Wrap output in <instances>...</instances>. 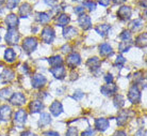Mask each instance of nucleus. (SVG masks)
<instances>
[{
    "label": "nucleus",
    "instance_id": "obj_1",
    "mask_svg": "<svg viewBox=\"0 0 147 136\" xmlns=\"http://www.w3.org/2000/svg\"><path fill=\"white\" fill-rule=\"evenodd\" d=\"M128 100L133 104L140 103L141 101V91L138 88V85H132L128 91Z\"/></svg>",
    "mask_w": 147,
    "mask_h": 136
},
{
    "label": "nucleus",
    "instance_id": "obj_2",
    "mask_svg": "<svg viewBox=\"0 0 147 136\" xmlns=\"http://www.w3.org/2000/svg\"><path fill=\"white\" fill-rule=\"evenodd\" d=\"M40 39L43 42L47 43V44L52 43V41L55 40V30L52 29L50 26H46L44 29L42 30Z\"/></svg>",
    "mask_w": 147,
    "mask_h": 136
},
{
    "label": "nucleus",
    "instance_id": "obj_3",
    "mask_svg": "<svg viewBox=\"0 0 147 136\" xmlns=\"http://www.w3.org/2000/svg\"><path fill=\"white\" fill-rule=\"evenodd\" d=\"M37 46V40L33 37H28L22 41V48L26 51L28 54L32 53Z\"/></svg>",
    "mask_w": 147,
    "mask_h": 136
},
{
    "label": "nucleus",
    "instance_id": "obj_4",
    "mask_svg": "<svg viewBox=\"0 0 147 136\" xmlns=\"http://www.w3.org/2000/svg\"><path fill=\"white\" fill-rule=\"evenodd\" d=\"M19 41V33L16 29H9L5 34V42L9 45L17 44Z\"/></svg>",
    "mask_w": 147,
    "mask_h": 136
},
{
    "label": "nucleus",
    "instance_id": "obj_5",
    "mask_svg": "<svg viewBox=\"0 0 147 136\" xmlns=\"http://www.w3.org/2000/svg\"><path fill=\"white\" fill-rule=\"evenodd\" d=\"M81 62V57L78 53H71L66 57V64L70 69H75Z\"/></svg>",
    "mask_w": 147,
    "mask_h": 136
},
{
    "label": "nucleus",
    "instance_id": "obj_6",
    "mask_svg": "<svg viewBox=\"0 0 147 136\" xmlns=\"http://www.w3.org/2000/svg\"><path fill=\"white\" fill-rule=\"evenodd\" d=\"M9 100H10L12 105H15V106H22V105L26 103V96H24L22 92H15V93H13Z\"/></svg>",
    "mask_w": 147,
    "mask_h": 136
},
{
    "label": "nucleus",
    "instance_id": "obj_7",
    "mask_svg": "<svg viewBox=\"0 0 147 136\" xmlns=\"http://www.w3.org/2000/svg\"><path fill=\"white\" fill-rule=\"evenodd\" d=\"M46 83H47V79L42 74H35L33 77H32V87L34 89L43 88L45 85H46Z\"/></svg>",
    "mask_w": 147,
    "mask_h": 136
},
{
    "label": "nucleus",
    "instance_id": "obj_8",
    "mask_svg": "<svg viewBox=\"0 0 147 136\" xmlns=\"http://www.w3.org/2000/svg\"><path fill=\"white\" fill-rule=\"evenodd\" d=\"M78 23H79V25H80L81 28L84 30H88L92 27V21H91V17H90L88 15H85L84 13L79 16Z\"/></svg>",
    "mask_w": 147,
    "mask_h": 136
},
{
    "label": "nucleus",
    "instance_id": "obj_9",
    "mask_svg": "<svg viewBox=\"0 0 147 136\" xmlns=\"http://www.w3.org/2000/svg\"><path fill=\"white\" fill-rule=\"evenodd\" d=\"M117 17L121 18V21H128L131 17V9H130V7L123 5V7L119 8L117 11Z\"/></svg>",
    "mask_w": 147,
    "mask_h": 136
},
{
    "label": "nucleus",
    "instance_id": "obj_10",
    "mask_svg": "<svg viewBox=\"0 0 147 136\" xmlns=\"http://www.w3.org/2000/svg\"><path fill=\"white\" fill-rule=\"evenodd\" d=\"M12 116V109L9 105H2L0 106V120L2 121H9Z\"/></svg>",
    "mask_w": 147,
    "mask_h": 136
},
{
    "label": "nucleus",
    "instance_id": "obj_11",
    "mask_svg": "<svg viewBox=\"0 0 147 136\" xmlns=\"http://www.w3.org/2000/svg\"><path fill=\"white\" fill-rule=\"evenodd\" d=\"M116 91H117V86L114 85L113 83L103 85V86H101V88H100V92L102 93L103 96H112Z\"/></svg>",
    "mask_w": 147,
    "mask_h": 136
},
{
    "label": "nucleus",
    "instance_id": "obj_12",
    "mask_svg": "<svg viewBox=\"0 0 147 136\" xmlns=\"http://www.w3.org/2000/svg\"><path fill=\"white\" fill-rule=\"evenodd\" d=\"M49 72H50L55 78H59V79H63L64 76H65V74H66L65 68L63 66H53L51 69H49Z\"/></svg>",
    "mask_w": 147,
    "mask_h": 136
},
{
    "label": "nucleus",
    "instance_id": "obj_13",
    "mask_svg": "<svg viewBox=\"0 0 147 136\" xmlns=\"http://www.w3.org/2000/svg\"><path fill=\"white\" fill-rule=\"evenodd\" d=\"M49 110H50V113H51L55 117H58L60 115L63 113V105L61 102L59 101H55V102H52V104L50 105L49 107Z\"/></svg>",
    "mask_w": 147,
    "mask_h": 136
},
{
    "label": "nucleus",
    "instance_id": "obj_14",
    "mask_svg": "<svg viewBox=\"0 0 147 136\" xmlns=\"http://www.w3.org/2000/svg\"><path fill=\"white\" fill-rule=\"evenodd\" d=\"M18 17L15 14H9L5 17V24L9 29H15L16 27L18 26Z\"/></svg>",
    "mask_w": 147,
    "mask_h": 136
},
{
    "label": "nucleus",
    "instance_id": "obj_15",
    "mask_svg": "<svg viewBox=\"0 0 147 136\" xmlns=\"http://www.w3.org/2000/svg\"><path fill=\"white\" fill-rule=\"evenodd\" d=\"M95 128L100 132H105L109 128V120L106 118H98L95 120Z\"/></svg>",
    "mask_w": 147,
    "mask_h": 136
},
{
    "label": "nucleus",
    "instance_id": "obj_16",
    "mask_svg": "<svg viewBox=\"0 0 147 136\" xmlns=\"http://www.w3.org/2000/svg\"><path fill=\"white\" fill-rule=\"evenodd\" d=\"M14 76L15 74L11 69H4L3 72L0 74V79H1L2 83L7 84V83H10L14 78Z\"/></svg>",
    "mask_w": 147,
    "mask_h": 136
},
{
    "label": "nucleus",
    "instance_id": "obj_17",
    "mask_svg": "<svg viewBox=\"0 0 147 136\" xmlns=\"http://www.w3.org/2000/svg\"><path fill=\"white\" fill-rule=\"evenodd\" d=\"M27 120V113L25 109H19L17 110L14 115V121L17 124H24Z\"/></svg>",
    "mask_w": 147,
    "mask_h": 136
},
{
    "label": "nucleus",
    "instance_id": "obj_18",
    "mask_svg": "<svg viewBox=\"0 0 147 136\" xmlns=\"http://www.w3.org/2000/svg\"><path fill=\"white\" fill-rule=\"evenodd\" d=\"M43 107H44V105L42 103V101H40V100H34V101H32L30 103L29 109L32 114H36V113H40V110L43 109Z\"/></svg>",
    "mask_w": 147,
    "mask_h": 136
},
{
    "label": "nucleus",
    "instance_id": "obj_19",
    "mask_svg": "<svg viewBox=\"0 0 147 136\" xmlns=\"http://www.w3.org/2000/svg\"><path fill=\"white\" fill-rule=\"evenodd\" d=\"M99 53H100V55L103 56V57H109V56L113 55L112 47H111V45L108 44V43H101V44L99 45Z\"/></svg>",
    "mask_w": 147,
    "mask_h": 136
},
{
    "label": "nucleus",
    "instance_id": "obj_20",
    "mask_svg": "<svg viewBox=\"0 0 147 136\" xmlns=\"http://www.w3.org/2000/svg\"><path fill=\"white\" fill-rule=\"evenodd\" d=\"M100 64H101V62H100V60L97 57H93V58H90L86 61V66L91 69V70L93 71V72H95V71L99 70L100 68Z\"/></svg>",
    "mask_w": 147,
    "mask_h": 136
},
{
    "label": "nucleus",
    "instance_id": "obj_21",
    "mask_svg": "<svg viewBox=\"0 0 147 136\" xmlns=\"http://www.w3.org/2000/svg\"><path fill=\"white\" fill-rule=\"evenodd\" d=\"M132 115V113H130V110H121L117 117V124L118 125H124L129 119V116Z\"/></svg>",
    "mask_w": 147,
    "mask_h": 136
},
{
    "label": "nucleus",
    "instance_id": "obj_22",
    "mask_svg": "<svg viewBox=\"0 0 147 136\" xmlns=\"http://www.w3.org/2000/svg\"><path fill=\"white\" fill-rule=\"evenodd\" d=\"M69 22H70L69 15L64 14V13L58 15V17H57V25L60 27H66Z\"/></svg>",
    "mask_w": 147,
    "mask_h": 136
},
{
    "label": "nucleus",
    "instance_id": "obj_23",
    "mask_svg": "<svg viewBox=\"0 0 147 136\" xmlns=\"http://www.w3.org/2000/svg\"><path fill=\"white\" fill-rule=\"evenodd\" d=\"M110 29H111V26L108 25V24H100V25L95 27V31L99 36H101V37H106L108 34V32L110 31Z\"/></svg>",
    "mask_w": 147,
    "mask_h": 136
},
{
    "label": "nucleus",
    "instance_id": "obj_24",
    "mask_svg": "<svg viewBox=\"0 0 147 136\" xmlns=\"http://www.w3.org/2000/svg\"><path fill=\"white\" fill-rule=\"evenodd\" d=\"M32 12V9H31V5L29 3H22L19 8V15L20 17H28L30 15V13Z\"/></svg>",
    "mask_w": 147,
    "mask_h": 136
},
{
    "label": "nucleus",
    "instance_id": "obj_25",
    "mask_svg": "<svg viewBox=\"0 0 147 136\" xmlns=\"http://www.w3.org/2000/svg\"><path fill=\"white\" fill-rule=\"evenodd\" d=\"M76 34H77V29L75 27H64V29H63V37L65 38V39H70V38L75 37Z\"/></svg>",
    "mask_w": 147,
    "mask_h": 136
},
{
    "label": "nucleus",
    "instance_id": "obj_26",
    "mask_svg": "<svg viewBox=\"0 0 147 136\" xmlns=\"http://www.w3.org/2000/svg\"><path fill=\"white\" fill-rule=\"evenodd\" d=\"M4 59H5L7 62H10V63L15 61V59H16V54H15L14 49H12V48H7L5 52H4Z\"/></svg>",
    "mask_w": 147,
    "mask_h": 136
},
{
    "label": "nucleus",
    "instance_id": "obj_27",
    "mask_svg": "<svg viewBox=\"0 0 147 136\" xmlns=\"http://www.w3.org/2000/svg\"><path fill=\"white\" fill-rule=\"evenodd\" d=\"M51 122V118H50V115L48 113H43L40 115V121H38V125L40 126H44V125H48Z\"/></svg>",
    "mask_w": 147,
    "mask_h": 136
},
{
    "label": "nucleus",
    "instance_id": "obj_28",
    "mask_svg": "<svg viewBox=\"0 0 147 136\" xmlns=\"http://www.w3.org/2000/svg\"><path fill=\"white\" fill-rule=\"evenodd\" d=\"M51 18V16H49V14L47 13H37L36 14V19L37 23H40V24H47Z\"/></svg>",
    "mask_w": 147,
    "mask_h": 136
},
{
    "label": "nucleus",
    "instance_id": "obj_29",
    "mask_svg": "<svg viewBox=\"0 0 147 136\" xmlns=\"http://www.w3.org/2000/svg\"><path fill=\"white\" fill-rule=\"evenodd\" d=\"M132 46V42L131 41H123L118 44V49L121 53H126L128 52L129 49Z\"/></svg>",
    "mask_w": 147,
    "mask_h": 136
},
{
    "label": "nucleus",
    "instance_id": "obj_30",
    "mask_svg": "<svg viewBox=\"0 0 147 136\" xmlns=\"http://www.w3.org/2000/svg\"><path fill=\"white\" fill-rule=\"evenodd\" d=\"M48 61H49V63H50V66H62L63 59L61 58V56L55 55V56H52V57H50V58L48 59Z\"/></svg>",
    "mask_w": 147,
    "mask_h": 136
},
{
    "label": "nucleus",
    "instance_id": "obj_31",
    "mask_svg": "<svg viewBox=\"0 0 147 136\" xmlns=\"http://www.w3.org/2000/svg\"><path fill=\"white\" fill-rule=\"evenodd\" d=\"M136 45L138 47H141V48H143L146 46V33L145 32L142 33V34H140L139 37L136 38Z\"/></svg>",
    "mask_w": 147,
    "mask_h": 136
},
{
    "label": "nucleus",
    "instance_id": "obj_32",
    "mask_svg": "<svg viewBox=\"0 0 147 136\" xmlns=\"http://www.w3.org/2000/svg\"><path fill=\"white\" fill-rule=\"evenodd\" d=\"M113 102H114V106L116 107V108H121V107L125 105V100H124L121 94H116V96H114Z\"/></svg>",
    "mask_w": 147,
    "mask_h": 136
},
{
    "label": "nucleus",
    "instance_id": "obj_33",
    "mask_svg": "<svg viewBox=\"0 0 147 136\" xmlns=\"http://www.w3.org/2000/svg\"><path fill=\"white\" fill-rule=\"evenodd\" d=\"M83 7L88 8L90 11H95L96 2H94L93 0H84L83 1Z\"/></svg>",
    "mask_w": 147,
    "mask_h": 136
},
{
    "label": "nucleus",
    "instance_id": "obj_34",
    "mask_svg": "<svg viewBox=\"0 0 147 136\" xmlns=\"http://www.w3.org/2000/svg\"><path fill=\"white\" fill-rule=\"evenodd\" d=\"M0 96L4 100L10 99V96H11V89L10 88L1 89V90H0Z\"/></svg>",
    "mask_w": 147,
    "mask_h": 136
},
{
    "label": "nucleus",
    "instance_id": "obj_35",
    "mask_svg": "<svg viewBox=\"0 0 147 136\" xmlns=\"http://www.w3.org/2000/svg\"><path fill=\"white\" fill-rule=\"evenodd\" d=\"M142 26H143V22H142V19H136V21L131 22V24H130V27H131V29L132 30H138Z\"/></svg>",
    "mask_w": 147,
    "mask_h": 136
},
{
    "label": "nucleus",
    "instance_id": "obj_36",
    "mask_svg": "<svg viewBox=\"0 0 147 136\" xmlns=\"http://www.w3.org/2000/svg\"><path fill=\"white\" fill-rule=\"evenodd\" d=\"M119 38H121V40H123V41H130V39H131V33H130L129 30H124V31L119 34Z\"/></svg>",
    "mask_w": 147,
    "mask_h": 136
},
{
    "label": "nucleus",
    "instance_id": "obj_37",
    "mask_svg": "<svg viewBox=\"0 0 147 136\" xmlns=\"http://www.w3.org/2000/svg\"><path fill=\"white\" fill-rule=\"evenodd\" d=\"M126 62V59L125 57H123L121 55H118L117 58H116V60H115V63H114V66H123V64Z\"/></svg>",
    "mask_w": 147,
    "mask_h": 136
},
{
    "label": "nucleus",
    "instance_id": "obj_38",
    "mask_svg": "<svg viewBox=\"0 0 147 136\" xmlns=\"http://www.w3.org/2000/svg\"><path fill=\"white\" fill-rule=\"evenodd\" d=\"M19 0H7V9H14L16 8V5L18 4Z\"/></svg>",
    "mask_w": 147,
    "mask_h": 136
},
{
    "label": "nucleus",
    "instance_id": "obj_39",
    "mask_svg": "<svg viewBox=\"0 0 147 136\" xmlns=\"http://www.w3.org/2000/svg\"><path fill=\"white\" fill-rule=\"evenodd\" d=\"M66 136H78V131L76 128H74V126H70L68 128L66 132Z\"/></svg>",
    "mask_w": 147,
    "mask_h": 136
},
{
    "label": "nucleus",
    "instance_id": "obj_40",
    "mask_svg": "<svg viewBox=\"0 0 147 136\" xmlns=\"http://www.w3.org/2000/svg\"><path fill=\"white\" fill-rule=\"evenodd\" d=\"M83 96H84V93L82 91H80V90H77V91L75 92V94L73 96V99L75 100H81L82 98H83Z\"/></svg>",
    "mask_w": 147,
    "mask_h": 136
},
{
    "label": "nucleus",
    "instance_id": "obj_41",
    "mask_svg": "<svg viewBox=\"0 0 147 136\" xmlns=\"http://www.w3.org/2000/svg\"><path fill=\"white\" fill-rule=\"evenodd\" d=\"M142 75H143L142 72H138V73L134 74V81H136V84L143 81V76H142Z\"/></svg>",
    "mask_w": 147,
    "mask_h": 136
},
{
    "label": "nucleus",
    "instance_id": "obj_42",
    "mask_svg": "<svg viewBox=\"0 0 147 136\" xmlns=\"http://www.w3.org/2000/svg\"><path fill=\"white\" fill-rule=\"evenodd\" d=\"M94 135V130L93 129H88L86 131L81 133V136H93Z\"/></svg>",
    "mask_w": 147,
    "mask_h": 136
},
{
    "label": "nucleus",
    "instance_id": "obj_43",
    "mask_svg": "<svg viewBox=\"0 0 147 136\" xmlns=\"http://www.w3.org/2000/svg\"><path fill=\"white\" fill-rule=\"evenodd\" d=\"M105 81H106L107 84L112 83V81H113V76H112V74H110V73L106 74V76H105Z\"/></svg>",
    "mask_w": 147,
    "mask_h": 136
},
{
    "label": "nucleus",
    "instance_id": "obj_44",
    "mask_svg": "<svg viewBox=\"0 0 147 136\" xmlns=\"http://www.w3.org/2000/svg\"><path fill=\"white\" fill-rule=\"evenodd\" d=\"M44 136H60V134L55 131H47L44 133Z\"/></svg>",
    "mask_w": 147,
    "mask_h": 136
},
{
    "label": "nucleus",
    "instance_id": "obj_45",
    "mask_svg": "<svg viewBox=\"0 0 147 136\" xmlns=\"http://www.w3.org/2000/svg\"><path fill=\"white\" fill-rule=\"evenodd\" d=\"M75 12L77 13V14H83V12H84V8H82V7H77V8H75Z\"/></svg>",
    "mask_w": 147,
    "mask_h": 136
},
{
    "label": "nucleus",
    "instance_id": "obj_46",
    "mask_svg": "<svg viewBox=\"0 0 147 136\" xmlns=\"http://www.w3.org/2000/svg\"><path fill=\"white\" fill-rule=\"evenodd\" d=\"M136 136H146V131L144 129H140L136 133Z\"/></svg>",
    "mask_w": 147,
    "mask_h": 136
},
{
    "label": "nucleus",
    "instance_id": "obj_47",
    "mask_svg": "<svg viewBox=\"0 0 147 136\" xmlns=\"http://www.w3.org/2000/svg\"><path fill=\"white\" fill-rule=\"evenodd\" d=\"M98 2L103 7H108L110 4V0H98Z\"/></svg>",
    "mask_w": 147,
    "mask_h": 136
},
{
    "label": "nucleus",
    "instance_id": "obj_48",
    "mask_svg": "<svg viewBox=\"0 0 147 136\" xmlns=\"http://www.w3.org/2000/svg\"><path fill=\"white\" fill-rule=\"evenodd\" d=\"M69 49H70V47H69V45H64L62 47V52L63 53H68L69 52Z\"/></svg>",
    "mask_w": 147,
    "mask_h": 136
},
{
    "label": "nucleus",
    "instance_id": "obj_49",
    "mask_svg": "<svg viewBox=\"0 0 147 136\" xmlns=\"http://www.w3.org/2000/svg\"><path fill=\"white\" fill-rule=\"evenodd\" d=\"M22 136H35V135H34V134L31 132V131H26V132L22 133Z\"/></svg>",
    "mask_w": 147,
    "mask_h": 136
},
{
    "label": "nucleus",
    "instance_id": "obj_50",
    "mask_svg": "<svg viewBox=\"0 0 147 136\" xmlns=\"http://www.w3.org/2000/svg\"><path fill=\"white\" fill-rule=\"evenodd\" d=\"M116 136H127V133H126L125 131H118V132L116 133Z\"/></svg>",
    "mask_w": 147,
    "mask_h": 136
},
{
    "label": "nucleus",
    "instance_id": "obj_51",
    "mask_svg": "<svg viewBox=\"0 0 147 136\" xmlns=\"http://www.w3.org/2000/svg\"><path fill=\"white\" fill-rule=\"evenodd\" d=\"M126 0H113V2L115 4H121V3H124Z\"/></svg>",
    "mask_w": 147,
    "mask_h": 136
},
{
    "label": "nucleus",
    "instance_id": "obj_52",
    "mask_svg": "<svg viewBox=\"0 0 147 136\" xmlns=\"http://www.w3.org/2000/svg\"><path fill=\"white\" fill-rule=\"evenodd\" d=\"M141 5L143 8H146V0H141Z\"/></svg>",
    "mask_w": 147,
    "mask_h": 136
},
{
    "label": "nucleus",
    "instance_id": "obj_53",
    "mask_svg": "<svg viewBox=\"0 0 147 136\" xmlns=\"http://www.w3.org/2000/svg\"><path fill=\"white\" fill-rule=\"evenodd\" d=\"M4 2H5V0H0V5L2 3H4Z\"/></svg>",
    "mask_w": 147,
    "mask_h": 136
},
{
    "label": "nucleus",
    "instance_id": "obj_54",
    "mask_svg": "<svg viewBox=\"0 0 147 136\" xmlns=\"http://www.w3.org/2000/svg\"><path fill=\"white\" fill-rule=\"evenodd\" d=\"M74 1H79V0H74Z\"/></svg>",
    "mask_w": 147,
    "mask_h": 136
},
{
    "label": "nucleus",
    "instance_id": "obj_55",
    "mask_svg": "<svg viewBox=\"0 0 147 136\" xmlns=\"http://www.w3.org/2000/svg\"><path fill=\"white\" fill-rule=\"evenodd\" d=\"M0 40H1V37H0Z\"/></svg>",
    "mask_w": 147,
    "mask_h": 136
}]
</instances>
